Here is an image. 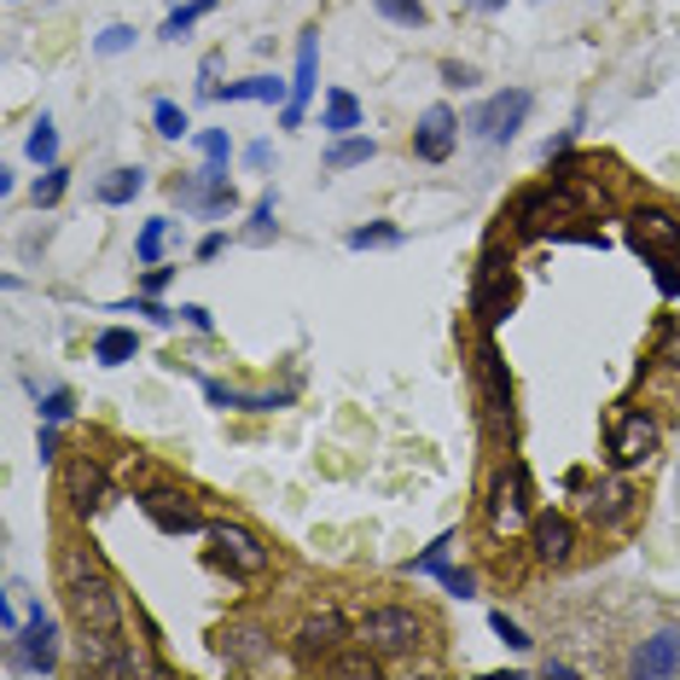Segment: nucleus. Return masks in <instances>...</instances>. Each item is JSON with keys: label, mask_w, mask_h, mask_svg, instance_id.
<instances>
[{"label": "nucleus", "mask_w": 680, "mask_h": 680, "mask_svg": "<svg viewBox=\"0 0 680 680\" xmlns=\"http://www.w3.org/2000/svg\"><path fill=\"white\" fill-rule=\"evenodd\" d=\"M59 576H64V604H70L76 628H82L88 640H99V646H117L122 628H129V617H122V593L106 576V564H99L88 547H64L59 552Z\"/></svg>", "instance_id": "f257e3e1"}, {"label": "nucleus", "mask_w": 680, "mask_h": 680, "mask_svg": "<svg viewBox=\"0 0 680 680\" xmlns=\"http://www.w3.org/2000/svg\"><path fill=\"white\" fill-rule=\"evenodd\" d=\"M529 106H536V93H529V88H507V93L483 99V106L466 117V129H471V140H483V146H507L529 122Z\"/></svg>", "instance_id": "f03ea898"}, {"label": "nucleus", "mask_w": 680, "mask_h": 680, "mask_svg": "<svg viewBox=\"0 0 680 680\" xmlns=\"http://www.w3.org/2000/svg\"><path fill=\"white\" fill-rule=\"evenodd\" d=\"M7 663L23 669V674H53L59 669V628H53V617H47L41 604H30V617H23V628L12 634Z\"/></svg>", "instance_id": "7ed1b4c3"}, {"label": "nucleus", "mask_w": 680, "mask_h": 680, "mask_svg": "<svg viewBox=\"0 0 680 680\" xmlns=\"http://www.w3.org/2000/svg\"><path fill=\"white\" fill-rule=\"evenodd\" d=\"M356 640L372 646V651H384V658H408V651L419 646V617L408 611V604H378V611L361 617Z\"/></svg>", "instance_id": "20e7f679"}, {"label": "nucleus", "mask_w": 680, "mask_h": 680, "mask_svg": "<svg viewBox=\"0 0 680 680\" xmlns=\"http://www.w3.org/2000/svg\"><path fill=\"white\" fill-rule=\"evenodd\" d=\"M529 518H536V507H529V471L523 460H512L489 489V529L494 536H518V529H529Z\"/></svg>", "instance_id": "39448f33"}, {"label": "nucleus", "mask_w": 680, "mask_h": 680, "mask_svg": "<svg viewBox=\"0 0 680 680\" xmlns=\"http://www.w3.org/2000/svg\"><path fill=\"white\" fill-rule=\"evenodd\" d=\"M512 302H518L512 268L500 262V257H489L483 268H477V286H471V314H477V326H483V332H494V326L512 314Z\"/></svg>", "instance_id": "423d86ee"}, {"label": "nucleus", "mask_w": 680, "mask_h": 680, "mask_svg": "<svg viewBox=\"0 0 680 680\" xmlns=\"http://www.w3.org/2000/svg\"><path fill=\"white\" fill-rule=\"evenodd\" d=\"M582 216V198H576L570 187H536L518 198V233L523 239H541V233H559L552 221H570Z\"/></svg>", "instance_id": "0eeeda50"}, {"label": "nucleus", "mask_w": 680, "mask_h": 680, "mask_svg": "<svg viewBox=\"0 0 680 680\" xmlns=\"http://www.w3.org/2000/svg\"><path fill=\"white\" fill-rule=\"evenodd\" d=\"M628 244L646 262H680V221L669 210H634L628 216Z\"/></svg>", "instance_id": "6e6552de"}, {"label": "nucleus", "mask_w": 680, "mask_h": 680, "mask_svg": "<svg viewBox=\"0 0 680 680\" xmlns=\"http://www.w3.org/2000/svg\"><path fill=\"white\" fill-rule=\"evenodd\" d=\"M140 512L158 523L163 536H210L204 512H198L187 494H174V489H146V494H140Z\"/></svg>", "instance_id": "1a4fd4ad"}, {"label": "nucleus", "mask_w": 680, "mask_h": 680, "mask_svg": "<svg viewBox=\"0 0 680 680\" xmlns=\"http://www.w3.org/2000/svg\"><path fill=\"white\" fill-rule=\"evenodd\" d=\"M651 453H658V419H651V413H622L611 424V466L634 471V466L651 460Z\"/></svg>", "instance_id": "9d476101"}, {"label": "nucleus", "mask_w": 680, "mask_h": 680, "mask_svg": "<svg viewBox=\"0 0 680 680\" xmlns=\"http://www.w3.org/2000/svg\"><path fill=\"white\" fill-rule=\"evenodd\" d=\"M210 547H216V564H227L233 576H262L268 570V547L239 523H210Z\"/></svg>", "instance_id": "9b49d317"}, {"label": "nucleus", "mask_w": 680, "mask_h": 680, "mask_svg": "<svg viewBox=\"0 0 680 680\" xmlns=\"http://www.w3.org/2000/svg\"><path fill=\"white\" fill-rule=\"evenodd\" d=\"M622 669L634 680H669V674H680V628H658L651 640H640L634 651H628Z\"/></svg>", "instance_id": "f8f14e48"}, {"label": "nucleus", "mask_w": 680, "mask_h": 680, "mask_svg": "<svg viewBox=\"0 0 680 680\" xmlns=\"http://www.w3.org/2000/svg\"><path fill=\"white\" fill-rule=\"evenodd\" d=\"M453 146H460V117H453L448 106H431L419 117V129H413V151L424 163H448Z\"/></svg>", "instance_id": "ddd939ff"}, {"label": "nucleus", "mask_w": 680, "mask_h": 680, "mask_svg": "<svg viewBox=\"0 0 680 680\" xmlns=\"http://www.w3.org/2000/svg\"><path fill=\"white\" fill-rule=\"evenodd\" d=\"M477 378H483V408H489V419L512 431V378H507V361H500L494 343L477 349Z\"/></svg>", "instance_id": "4468645a"}, {"label": "nucleus", "mask_w": 680, "mask_h": 680, "mask_svg": "<svg viewBox=\"0 0 680 680\" xmlns=\"http://www.w3.org/2000/svg\"><path fill=\"white\" fill-rule=\"evenodd\" d=\"M529 547H536L541 564H570L576 559V529L564 512H536L529 518Z\"/></svg>", "instance_id": "2eb2a0df"}, {"label": "nucleus", "mask_w": 680, "mask_h": 680, "mask_svg": "<svg viewBox=\"0 0 680 680\" xmlns=\"http://www.w3.org/2000/svg\"><path fill=\"white\" fill-rule=\"evenodd\" d=\"M343 640H349V622H343L338 604H320V611L302 617V628H297V646H302V658H309V663H326V651L343 646Z\"/></svg>", "instance_id": "dca6fc26"}, {"label": "nucleus", "mask_w": 680, "mask_h": 680, "mask_svg": "<svg viewBox=\"0 0 680 680\" xmlns=\"http://www.w3.org/2000/svg\"><path fill=\"white\" fill-rule=\"evenodd\" d=\"M314 70H320V30H309L302 36V47H297V76H291V99H286V129H297L302 122V111H309V99H314Z\"/></svg>", "instance_id": "f3484780"}, {"label": "nucleus", "mask_w": 680, "mask_h": 680, "mask_svg": "<svg viewBox=\"0 0 680 680\" xmlns=\"http://www.w3.org/2000/svg\"><path fill=\"white\" fill-rule=\"evenodd\" d=\"M64 500H70V507L82 512V518L106 507V471H99L88 453H76V460L64 466Z\"/></svg>", "instance_id": "a211bd4d"}, {"label": "nucleus", "mask_w": 680, "mask_h": 680, "mask_svg": "<svg viewBox=\"0 0 680 680\" xmlns=\"http://www.w3.org/2000/svg\"><path fill=\"white\" fill-rule=\"evenodd\" d=\"M221 658L239 663V669H268L273 663V640L262 628H227L221 634Z\"/></svg>", "instance_id": "6ab92c4d"}, {"label": "nucleus", "mask_w": 680, "mask_h": 680, "mask_svg": "<svg viewBox=\"0 0 680 680\" xmlns=\"http://www.w3.org/2000/svg\"><path fill=\"white\" fill-rule=\"evenodd\" d=\"M588 512H593V523H622L628 512H634V489H628L622 477H611V483H599L588 494Z\"/></svg>", "instance_id": "aec40b11"}, {"label": "nucleus", "mask_w": 680, "mask_h": 680, "mask_svg": "<svg viewBox=\"0 0 680 680\" xmlns=\"http://www.w3.org/2000/svg\"><path fill=\"white\" fill-rule=\"evenodd\" d=\"M320 129L326 134H356L361 129V99L349 88H332L326 93V111H320Z\"/></svg>", "instance_id": "412c9836"}, {"label": "nucleus", "mask_w": 680, "mask_h": 680, "mask_svg": "<svg viewBox=\"0 0 680 680\" xmlns=\"http://www.w3.org/2000/svg\"><path fill=\"white\" fill-rule=\"evenodd\" d=\"M216 99H262V106H286L291 99V88L280 82V76H250V82H227V88H216Z\"/></svg>", "instance_id": "4be33fe9"}, {"label": "nucleus", "mask_w": 680, "mask_h": 680, "mask_svg": "<svg viewBox=\"0 0 680 680\" xmlns=\"http://www.w3.org/2000/svg\"><path fill=\"white\" fill-rule=\"evenodd\" d=\"M140 356V338L129 332V326H106V332L93 338V361L99 367H122V361H134Z\"/></svg>", "instance_id": "5701e85b"}, {"label": "nucleus", "mask_w": 680, "mask_h": 680, "mask_svg": "<svg viewBox=\"0 0 680 680\" xmlns=\"http://www.w3.org/2000/svg\"><path fill=\"white\" fill-rule=\"evenodd\" d=\"M140 192H146V169H140V163H134V169H111L106 181H99V204L117 210V204H134Z\"/></svg>", "instance_id": "b1692460"}, {"label": "nucleus", "mask_w": 680, "mask_h": 680, "mask_svg": "<svg viewBox=\"0 0 680 680\" xmlns=\"http://www.w3.org/2000/svg\"><path fill=\"white\" fill-rule=\"evenodd\" d=\"M378 158V140L372 134H338L332 151H326V169H361Z\"/></svg>", "instance_id": "393cba45"}, {"label": "nucleus", "mask_w": 680, "mask_h": 680, "mask_svg": "<svg viewBox=\"0 0 680 680\" xmlns=\"http://www.w3.org/2000/svg\"><path fill=\"white\" fill-rule=\"evenodd\" d=\"M23 151H30L41 169L59 163V129H53V117H36V129H30V140H23Z\"/></svg>", "instance_id": "a878e982"}, {"label": "nucleus", "mask_w": 680, "mask_h": 680, "mask_svg": "<svg viewBox=\"0 0 680 680\" xmlns=\"http://www.w3.org/2000/svg\"><path fill=\"white\" fill-rule=\"evenodd\" d=\"M378 18L384 23H401V30H424L431 23V12H424V0H372Z\"/></svg>", "instance_id": "bb28decb"}, {"label": "nucleus", "mask_w": 680, "mask_h": 680, "mask_svg": "<svg viewBox=\"0 0 680 680\" xmlns=\"http://www.w3.org/2000/svg\"><path fill=\"white\" fill-rule=\"evenodd\" d=\"M210 12H216V0H187V7H174V12L163 18V30H158V36H163V41H181V36L192 30V23H198V18H210Z\"/></svg>", "instance_id": "cd10ccee"}, {"label": "nucleus", "mask_w": 680, "mask_h": 680, "mask_svg": "<svg viewBox=\"0 0 680 680\" xmlns=\"http://www.w3.org/2000/svg\"><path fill=\"white\" fill-rule=\"evenodd\" d=\"M390 244H401L396 221H372V227H356V233H349V250H390Z\"/></svg>", "instance_id": "c85d7f7f"}, {"label": "nucleus", "mask_w": 680, "mask_h": 680, "mask_svg": "<svg viewBox=\"0 0 680 680\" xmlns=\"http://www.w3.org/2000/svg\"><path fill=\"white\" fill-rule=\"evenodd\" d=\"M163 239H169V221H163V216H151V221L140 227V239H134V257L151 268V262L163 257Z\"/></svg>", "instance_id": "c756f323"}, {"label": "nucleus", "mask_w": 680, "mask_h": 680, "mask_svg": "<svg viewBox=\"0 0 680 680\" xmlns=\"http://www.w3.org/2000/svg\"><path fill=\"white\" fill-rule=\"evenodd\" d=\"M151 129H158L163 140H181L187 134V111L174 106V99H158V106H151Z\"/></svg>", "instance_id": "7c9ffc66"}, {"label": "nucleus", "mask_w": 680, "mask_h": 680, "mask_svg": "<svg viewBox=\"0 0 680 680\" xmlns=\"http://www.w3.org/2000/svg\"><path fill=\"white\" fill-rule=\"evenodd\" d=\"M64 187H70V169H59V163H53V169H47L41 181H36V192H30V198H36V210H53L59 198H64Z\"/></svg>", "instance_id": "2f4dec72"}, {"label": "nucleus", "mask_w": 680, "mask_h": 680, "mask_svg": "<svg viewBox=\"0 0 680 680\" xmlns=\"http://www.w3.org/2000/svg\"><path fill=\"white\" fill-rule=\"evenodd\" d=\"M448 547H453V536H437L431 547L419 552V559H408V576H437L448 564Z\"/></svg>", "instance_id": "473e14b6"}, {"label": "nucleus", "mask_w": 680, "mask_h": 680, "mask_svg": "<svg viewBox=\"0 0 680 680\" xmlns=\"http://www.w3.org/2000/svg\"><path fill=\"white\" fill-rule=\"evenodd\" d=\"M70 413H76V396H70L64 384H59V390H47V396H41V419H47V424H64Z\"/></svg>", "instance_id": "72a5a7b5"}, {"label": "nucleus", "mask_w": 680, "mask_h": 680, "mask_svg": "<svg viewBox=\"0 0 680 680\" xmlns=\"http://www.w3.org/2000/svg\"><path fill=\"white\" fill-rule=\"evenodd\" d=\"M198 151H204V163H221L227 169V158H233V140H227V129H204V134H198Z\"/></svg>", "instance_id": "f704fd0d"}, {"label": "nucleus", "mask_w": 680, "mask_h": 680, "mask_svg": "<svg viewBox=\"0 0 680 680\" xmlns=\"http://www.w3.org/2000/svg\"><path fill=\"white\" fill-rule=\"evenodd\" d=\"M117 314H146V320H158V326H174V314H181V309H163L158 297H134V302H122Z\"/></svg>", "instance_id": "c9c22d12"}, {"label": "nucleus", "mask_w": 680, "mask_h": 680, "mask_svg": "<svg viewBox=\"0 0 680 680\" xmlns=\"http://www.w3.org/2000/svg\"><path fill=\"white\" fill-rule=\"evenodd\" d=\"M489 628H494L500 640H507V651H529V646H536V640H529V634H523V628H518L507 611H494V617H489Z\"/></svg>", "instance_id": "e433bc0d"}, {"label": "nucleus", "mask_w": 680, "mask_h": 680, "mask_svg": "<svg viewBox=\"0 0 680 680\" xmlns=\"http://www.w3.org/2000/svg\"><path fill=\"white\" fill-rule=\"evenodd\" d=\"M437 582H442L453 599H471V593H477V576H471V570H453V564L437 570Z\"/></svg>", "instance_id": "4c0bfd02"}, {"label": "nucleus", "mask_w": 680, "mask_h": 680, "mask_svg": "<svg viewBox=\"0 0 680 680\" xmlns=\"http://www.w3.org/2000/svg\"><path fill=\"white\" fill-rule=\"evenodd\" d=\"M326 669H338V674H378V663H372V646H367V651H343V658H332Z\"/></svg>", "instance_id": "58836bf2"}, {"label": "nucleus", "mask_w": 680, "mask_h": 680, "mask_svg": "<svg viewBox=\"0 0 680 680\" xmlns=\"http://www.w3.org/2000/svg\"><path fill=\"white\" fill-rule=\"evenodd\" d=\"M93 47L111 59V53H122V47H134V30H129V23H111V30H99V41H93Z\"/></svg>", "instance_id": "ea45409f"}, {"label": "nucleus", "mask_w": 680, "mask_h": 680, "mask_svg": "<svg viewBox=\"0 0 680 680\" xmlns=\"http://www.w3.org/2000/svg\"><path fill=\"white\" fill-rule=\"evenodd\" d=\"M273 233V192L257 198V210H250V239H268Z\"/></svg>", "instance_id": "a19ab883"}, {"label": "nucleus", "mask_w": 680, "mask_h": 680, "mask_svg": "<svg viewBox=\"0 0 680 680\" xmlns=\"http://www.w3.org/2000/svg\"><path fill=\"white\" fill-rule=\"evenodd\" d=\"M442 82H448V88H471V82H477V70H471V64H453V59H448V64H442Z\"/></svg>", "instance_id": "79ce46f5"}, {"label": "nucleus", "mask_w": 680, "mask_h": 680, "mask_svg": "<svg viewBox=\"0 0 680 680\" xmlns=\"http://www.w3.org/2000/svg\"><path fill=\"white\" fill-rule=\"evenodd\" d=\"M181 320L192 326V332H216V320H210V309H198V302H187V309H181Z\"/></svg>", "instance_id": "37998d69"}, {"label": "nucleus", "mask_w": 680, "mask_h": 680, "mask_svg": "<svg viewBox=\"0 0 680 680\" xmlns=\"http://www.w3.org/2000/svg\"><path fill=\"white\" fill-rule=\"evenodd\" d=\"M658 291L663 297H680V268L674 262H658Z\"/></svg>", "instance_id": "c03bdc74"}, {"label": "nucleus", "mask_w": 680, "mask_h": 680, "mask_svg": "<svg viewBox=\"0 0 680 680\" xmlns=\"http://www.w3.org/2000/svg\"><path fill=\"white\" fill-rule=\"evenodd\" d=\"M169 280H174V268H158V262L146 268V291H151V297H158V291H163Z\"/></svg>", "instance_id": "a18cd8bd"}, {"label": "nucleus", "mask_w": 680, "mask_h": 680, "mask_svg": "<svg viewBox=\"0 0 680 680\" xmlns=\"http://www.w3.org/2000/svg\"><path fill=\"white\" fill-rule=\"evenodd\" d=\"M658 361L680 367V326H669V338H663V349H658Z\"/></svg>", "instance_id": "49530a36"}, {"label": "nucleus", "mask_w": 680, "mask_h": 680, "mask_svg": "<svg viewBox=\"0 0 680 680\" xmlns=\"http://www.w3.org/2000/svg\"><path fill=\"white\" fill-rule=\"evenodd\" d=\"M244 163H250V169H268V163H273V146H268V140H257V146L244 151Z\"/></svg>", "instance_id": "de8ad7c7"}, {"label": "nucleus", "mask_w": 680, "mask_h": 680, "mask_svg": "<svg viewBox=\"0 0 680 680\" xmlns=\"http://www.w3.org/2000/svg\"><path fill=\"white\" fill-rule=\"evenodd\" d=\"M41 460H59V424H41Z\"/></svg>", "instance_id": "09e8293b"}, {"label": "nucleus", "mask_w": 680, "mask_h": 680, "mask_svg": "<svg viewBox=\"0 0 680 680\" xmlns=\"http://www.w3.org/2000/svg\"><path fill=\"white\" fill-rule=\"evenodd\" d=\"M221 250H227V239H221V233H204V239H198V257H204V262H210V257H221Z\"/></svg>", "instance_id": "8fccbe9b"}, {"label": "nucleus", "mask_w": 680, "mask_h": 680, "mask_svg": "<svg viewBox=\"0 0 680 680\" xmlns=\"http://www.w3.org/2000/svg\"><path fill=\"white\" fill-rule=\"evenodd\" d=\"M466 7H477V12H500L507 0H466Z\"/></svg>", "instance_id": "3c124183"}]
</instances>
